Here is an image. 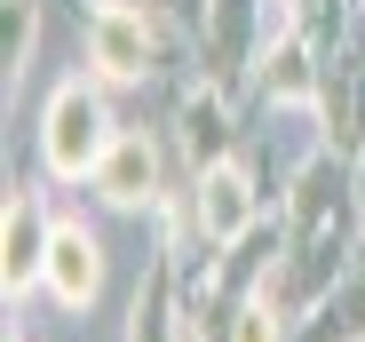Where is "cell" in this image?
Here are the masks:
<instances>
[{
    "label": "cell",
    "mask_w": 365,
    "mask_h": 342,
    "mask_svg": "<svg viewBox=\"0 0 365 342\" xmlns=\"http://www.w3.org/2000/svg\"><path fill=\"white\" fill-rule=\"evenodd\" d=\"M111 111H103V88H88V80H72V88H56L48 96V120H40V159H48V176H64V183H80V176H96V159L111 151Z\"/></svg>",
    "instance_id": "obj_1"
},
{
    "label": "cell",
    "mask_w": 365,
    "mask_h": 342,
    "mask_svg": "<svg viewBox=\"0 0 365 342\" xmlns=\"http://www.w3.org/2000/svg\"><path fill=\"white\" fill-rule=\"evenodd\" d=\"M191 223H199V247H230V239L255 231V183H247L238 159H207V167H199Z\"/></svg>",
    "instance_id": "obj_2"
},
{
    "label": "cell",
    "mask_w": 365,
    "mask_h": 342,
    "mask_svg": "<svg viewBox=\"0 0 365 342\" xmlns=\"http://www.w3.org/2000/svg\"><path fill=\"white\" fill-rule=\"evenodd\" d=\"M88 64H96V80H143L151 72V16L128 9V0H103L88 16Z\"/></svg>",
    "instance_id": "obj_3"
},
{
    "label": "cell",
    "mask_w": 365,
    "mask_h": 342,
    "mask_svg": "<svg viewBox=\"0 0 365 342\" xmlns=\"http://www.w3.org/2000/svg\"><path fill=\"white\" fill-rule=\"evenodd\" d=\"M40 287L64 303V311H88V303L103 295V247H96V231H88V223H56Z\"/></svg>",
    "instance_id": "obj_4"
},
{
    "label": "cell",
    "mask_w": 365,
    "mask_h": 342,
    "mask_svg": "<svg viewBox=\"0 0 365 342\" xmlns=\"http://www.w3.org/2000/svg\"><path fill=\"white\" fill-rule=\"evenodd\" d=\"M96 199L103 207H151L159 199V144L143 136V128H128V136H111V151L96 159Z\"/></svg>",
    "instance_id": "obj_5"
},
{
    "label": "cell",
    "mask_w": 365,
    "mask_h": 342,
    "mask_svg": "<svg viewBox=\"0 0 365 342\" xmlns=\"http://www.w3.org/2000/svg\"><path fill=\"white\" fill-rule=\"evenodd\" d=\"M48 239H56V223L40 215V191H16L9 199V295H24V287H40V271H48Z\"/></svg>",
    "instance_id": "obj_6"
},
{
    "label": "cell",
    "mask_w": 365,
    "mask_h": 342,
    "mask_svg": "<svg viewBox=\"0 0 365 342\" xmlns=\"http://www.w3.org/2000/svg\"><path fill=\"white\" fill-rule=\"evenodd\" d=\"M230 342H278V311H270V287L238 303V318H230Z\"/></svg>",
    "instance_id": "obj_7"
}]
</instances>
